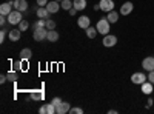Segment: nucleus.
<instances>
[{
	"mask_svg": "<svg viewBox=\"0 0 154 114\" xmlns=\"http://www.w3.org/2000/svg\"><path fill=\"white\" fill-rule=\"evenodd\" d=\"M96 28H97V31H99L100 34L106 35V34H109L111 23L108 22V19H106V17H103V19H99V20H97V25H96Z\"/></svg>",
	"mask_w": 154,
	"mask_h": 114,
	"instance_id": "f257e3e1",
	"label": "nucleus"
},
{
	"mask_svg": "<svg viewBox=\"0 0 154 114\" xmlns=\"http://www.w3.org/2000/svg\"><path fill=\"white\" fill-rule=\"evenodd\" d=\"M46 35H48V31L46 28H40V29H34V34H32V39L35 42H43L46 40Z\"/></svg>",
	"mask_w": 154,
	"mask_h": 114,
	"instance_id": "f03ea898",
	"label": "nucleus"
},
{
	"mask_svg": "<svg viewBox=\"0 0 154 114\" xmlns=\"http://www.w3.org/2000/svg\"><path fill=\"white\" fill-rule=\"evenodd\" d=\"M8 22H9V25H19L22 22V11H17V9L12 11L8 16Z\"/></svg>",
	"mask_w": 154,
	"mask_h": 114,
	"instance_id": "7ed1b4c3",
	"label": "nucleus"
},
{
	"mask_svg": "<svg viewBox=\"0 0 154 114\" xmlns=\"http://www.w3.org/2000/svg\"><path fill=\"white\" fill-rule=\"evenodd\" d=\"M146 80H148V75H145L143 72H134V74L131 75V82L136 83V85H142V83L146 82Z\"/></svg>",
	"mask_w": 154,
	"mask_h": 114,
	"instance_id": "20e7f679",
	"label": "nucleus"
},
{
	"mask_svg": "<svg viewBox=\"0 0 154 114\" xmlns=\"http://www.w3.org/2000/svg\"><path fill=\"white\" fill-rule=\"evenodd\" d=\"M102 43H103V46H106V48H111V46H114L116 43H117V37L112 35V34H106V35H103Z\"/></svg>",
	"mask_w": 154,
	"mask_h": 114,
	"instance_id": "39448f33",
	"label": "nucleus"
},
{
	"mask_svg": "<svg viewBox=\"0 0 154 114\" xmlns=\"http://www.w3.org/2000/svg\"><path fill=\"white\" fill-rule=\"evenodd\" d=\"M12 8H14V2H5L0 5V14L3 16H9L12 12Z\"/></svg>",
	"mask_w": 154,
	"mask_h": 114,
	"instance_id": "423d86ee",
	"label": "nucleus"
},
{
	"mask_svg": "<svg viewBox=\"0 0 154 114\" xmlns=\"http://www.w3.org/2000/svg\"><path fill=\"white\" fill-rule=\"evenodd\" d=\"M100 11H103V12H109L114 9V2L112 0H100Z\"/></svg>",
	"mask_w": 154,
	"mask_h": 114,
	"instance_id": "0eeeda50",
	"label": "nucleus"
},
{
	"mask_svg": "<svg viewBox=\"0 0 154 114\" xmlns=\"http://www.w3.org/2000/svg\"><path fill=\"white\" fill-rule=\"evenodd\" d=\"M142 68L145 71H154V57H145L142 60Z\"/></svg>",
	"mask_w": 154,
	"mask_h": 114,
	"instance_id": "6e6552de",
	"label": "nucleus"
},
{
	"mask_svg": "<svg viewBox=\"0 0 154 114\" xmlns=\"http://www.w3.org/2000/svg\"><path fill=\"white\" fill-rule=\"evenodd\" d=\"M133 9H134L133 2H125V3L120 6V14H122V16H128V14H131V12H133Z\"/></svg>",
	"mask_w": 154,
	"mask_h": 114,
	"instance_id": "1a4fd4ad",
	"label": "nucleus"
},
{
	"mask_svg": "<svg viewBox=\"0 0 154 114\" xmlns=\"http://www.w3.org/2000/svg\"><path fill=\"white\" fill-rule=\"evenodd\" d=\"M35 14H37V17L38 19H43V20H48L49 19V14L51 12L46 9V6H38L37 8V11H35Z\"/></svg>",
	"mask_w": 154,
	"mask_h": 114,
	"instance_id": "9d476101",
	"label": "nucleus"
},
{
	"mask_svg": "<svg viewBox=\"0 0 154 114\" xmlns=\"http://www.w3.org/2000/svg\"><path fill=\"white\" fill-rule=\"evenodd\" d=\"M69 109H71V103L62 102L60 105L56 106V114H66V112H69Z\"/></svg>",
	"mask_w": 154,
	"mask_h": 114,
	"instance_id": "9b49d317",
	"label": "nucleus"
},
{
	"mask_svg": "<svg viewBox=\"0 0 154 114\" xmlns=\"http://www.w3.org/2000/svg\"><path fill=\"white\" fill-rule=\"evenodd\" d=\"M91 20H89V17L88 16H80L79 19H77V25H79V26L82 28V29H86V28H89L91 26Z\"/></svg>",
	"mask_w": 154,
	"mask_h": 114,
	"instance_id": "f8f14e48",
	"label": "nucleus"
},
{
	"mask_svg": "<svg viewBox=\"0 0 154 114\" xmlns=\"http://www.w3.org/2000/svg\"><path fill=\"white\" fill-rule=\"evenodd\" d=\"M8 37H9L11 42H19L20 37H22V31H20V29H11V31L8 32Z\"/></svg>",
	"mask_w": 154,
	"mask_h": 114,
	"instance_id": "ddd939ff",
	"label": "nucleus"
},
{
	"mask_svg": "<svg viewBox=\"0 0 154 114\" xmlns=\"http://www.w3.org/2000/svg\"><path fill=\"white\" fill-rule=\"evenodd\" d=\"M59 3H60V2H57V0H53V2H48L46 9L51 12V14H54V12H57V11H59V8H62Z\"/></svg>",
	"mask_w": 154,
	"mask_h": 114,
	"instance_id": "4468645a",
	"label": "nucleus"
},
{
	"mask_svg": "<svg viewBox=\"0 0 154 114\" xmlns=\"http://www.w3.org/2000/svg\"><path fill=\"white\" fill-rule=\"evenodd\" d=\"M14 8L17 11H26L28 9V2L26 0H14Z\"/></svg>",
	"mask_w": 154,
	"mask_h": 114,
	"instance_id": "2eb2a0df",
	"label": "nucleus"
},
{
	"mask_svg": "<svg viewBox=\"0 0 154 114\" xmlns=\"http://www.w3.org/2000/svg\"><path fill=\"white\" fill-rule=\"evenodd\" d=\"M106 19H108V22L109 23H117L119 22V17H120V14H119V12H116L114 9L112 11H109V12H106Z\"/></svg>",
	"mask_w": 154,
	"mask_h": 114,
	"instance_id": "dca6fc26",
	"label": "nucleus"
},
{
	"mask_svg": "<svg viewBox=\"0 0 154 114\" xmlns=\"http://www.w3.org/2000/svg\"><path fill=\"white\" fill-rule=\"evenodd\" d=\"M48 42H57L59 40V32L56 29H48V35H46Z\"/></svg>",
	"mask_w": 154,
	"mask_h": 114,
	"instance_id": "f3484780",
	"label": "nucleus"
},
{
	"mask_svg": "<svg viewBox=\"0 0 154 114\" xmlns=\"http://www.w3.org/2000/svg\"><path fill=\"white\" fill-rule=\"evenodd\" d=\"M140 86H142V93H143V94L149 96V94L152 93V83H151V82H148V80H146V82H143Z\"/></svg>",
	"mask_w": 154,
	"mask_h": 114,
	"instance_id": "a211bd4d",
	"label": "nucleus"
},
{
	"mask_svg": "<svg viewBox=\"0 0 154 114\" xmlns=\"http://www.w3.org/2000/svg\"><path fill=\"white\" fill-rule=\"evenodd\" d=\"M72 6L77 11H83L86 8V0H72Z\"/></svg>",
	"mask_w": 154,
	"mask_h": 114,
	"instance_id": "6ab92c4d",
	"label": "nucleus"
},
{
	"mask_svg": "<svg viewBox=\"0 0 154 114\" xmlns=\"http://www.w3.org/2000/svg\"><path fill=\"white\" fill-rule=\"evenodd\" d=\"M31 56H32V51L29 48H23L20 51V60H29Z\"/></svg>",
	"mask_w": 154,
	"mask_h": 114,
	"instance_id": "aec40b11",
	"label": "nucleus"
},
{
	"mask_svg": "<svg viewBox=\"0 0 154 114\" xmlns=\"http://www.w3.org/2000/svg\"><path fill=\"white\" fill-rule=\"evenodd\" d=\"M85 32H86V37L88 39H96V35H97V28H93V26H89V28H86L85 29Z\"/></svg>",
	"mask_w": 154,
	"mask_h": 114,
	"instance_id": "412c9836",
	"label": "nucleus"
},
{
	"mask_svg": "<svg viewBox=\"0 0 154 114\" xmlns=\"http://www.w3.org/2000/svg\"><path fill=\"white\" fill-rule=\"evenodd\" d=\"M40 28H46V20L38 19L32 23V29H40Z\"/></svg>",
	"mask_w": 154,
	"mask_h": 114,
	"instance_id": "4be33fe9",
	"label": "nucleus"
},
{
	"mask_svg": "<svg viewBox=\"0 0 154 114\" xmlns=\"http://www.w3.org/2000/svg\"><path fill=\"white\" fill-rule=\"evenodd\" d=\"M43 97H45V93L40 91V90L31 93V99H34V100H43Z\"/></svg>",
	"mask_w": 154,
	"mask_h": 114,
	"instance_id": "5701e85b",
	"label": "nucleus"
},
{
	"mask_svg": "<svg viewBox=\"0 0 154 114\" xmlns=\"http://www.w3.org/2000/svg\"><path fill=\"white\" fill-rule=\"evenodd\" d=\"M60 6H62L63 9L69 11V9L72 8V0H62V2H60Z\"/></svg>",
	"mask_w": 154,
	"mask_h": 114,
	"instance_id": "b1692460",
	"label": "nucleus"
},
{
	"mask_svg": "<svg viewBox=\"0 0 154 114\" xmlns=\"http://www.w3.org/2000/svg\"><path fill=\"white\" fill-rule=\"evenodd\" d=\"M28 28H29V22H28V20H22V22L19 23V29H20L22 32L26 31Z\"/></svg>",
	"mask_w": 154,
	"mask_h": 114,
	"instance_id": "393cba45",
	"label": "nucleus"
},
{
	"mask_svg": "<svg viewBox=\"0 0 154 114\" xmlns=\"http://www.w3.org/2000/svg\"><path fill=\"white\" fill-rule=\"evenodd\" d=\"M46 105V114H56V105L54 103H45Z\"/></svg>",
	"mask_w": 154,
	"mask_h": 114,
	"instance_id": "a878e982",
	"label": "nucleus"
},
{
	"mask_svg": "<svg viewBox=\"0 0 154 114\" xmlns=\"http://www.w3.org/2000/svg\"><path fill=\"white\" fill-rule=\"evenodd\" d=\"M46 29H56V22L51 20V19H48V20H46Z\"/></svg>",
	"mask_w": 154,
	"mask_h": 114,
	"instance_id": "bb28decb",
	"label": "nucleus"
},
{
	"mask_svg": "<svg viewBox=\"0 0 154 114\" xmlns=\"http://www.w3.org/2000/svg\"><path fill=\"white\" fill-rule=\"evenodd\" d=\"M6 75H8V80H9V82H14V80L17 79V74H16L14 71H11V72H8Z\"/></svg>",
	"mask_w": 154,
	"mask_h": 114,
	"instance_id": "cd10ccee",
	"label": "nucleus"
},
{
	"mask_svg": "<svg viewBox=\"0 0 154 114\" xmlns=\"http://www.w3.org/2000/svg\"><path fill=\"white\" fill-rule=\"evenodd\" d=\"M6 35H8L6 29H2V31H0V43H3V42H5V39H6Z\"/></svg>",
	"mask_w": 154,
	"mask_h": 114,
	"instance_id": "c85d7f7f",
	"label": "nucleus"
},
{
	"mask_svg": "<svg viewBox=\"0 0 154 114\" xmlns=\"http://www.w3.org/2000/svg\"><path fill=\"white\" fill-rule=\"evenodd\" d=\"M69 112H71V114H82V112H83V109H82V108L74 106V108H71V109H69Z\"/></svg>",
	"mask_w": 154,
	"mask_h": 114,
	"instance_id": "c756f323",
	"label": "nucleus"
},
{
	"mask_svg": "<svg viewBox=\"0 0 154 114\" xmlns=\"http://www.w3.org/2000/svg\"><path fill=\"white\" fill-rule=\"evenodd\" d=\"M62 102H63V100H62V99H60V97H54V99H53V100H51V103H54V105H56V106H57V105H60V103H62Z\"/></svg>",
	"mask_w": 154,
	"mask_h": 114,
	"instance_id": "7c9ffc66",
	"label": "nucleus"
},
{
	"mask_svg": "<svg viewBox=\"0 0 154 114\" xmlns=\"http://www.w3.org/2000/svg\"><path fill=\"white\" fill-rule=\"evenodd\" d=\"M148 82H151L154 85V71H149L148 72Z\"/></svg>",
	"mask_w": 154,
	"mask_h": 114,
	"instance_id": "2f4dec72",
	"label": "nucleus"
},
{
	"mask_svg": "<svg viewBox=\"0 0 154 114\" xmlns=\"http://www.w3.org/2000/svg\"><path fill=\"white\" fill-rule=\"evenodd\" d=\"M8 22V16H3V14H0V25H5Z\"/></svg>",
	"mask_w": 154,
	"mask_h": 114,
	"instance_id": "473e14b6",
	"label": "nucleus"
},
{
	"mask_svg": "<svg viewBox=\"0 0 154 114\" xmlns=\"http://www.w3.org/2000/svg\"><path fill=\"white\" fill-rule=\"evenodd\" d=\"M37 5L38 6H46L48 5V0H37Z\"/></svg>",
	"mask_w": 154,
	"mask_h": 114,
	"instance_id": "72a5a7b5",
	"label": "nucleus"
},
{
	"mask_svg": "<svg viewBox=\"0 0 154 114\" xmlns=\"http://www.w3.org/2000/svg\"><path fill=\"white\" fill-rule=\"evenodd\" d=\"M8 80V75L6 74H2V75H0V83H5Z\"/></svg>",
	"mask_w": 154,
	"mask_h": 114,
	"instance_id": "f704fd0d",
	"label": "nucleus"
},
{
	"mask_svg": "<svg viewBox=\"0 0 154 114\" xmlns=\"http://www.w3.org/2000/svg\"><path fill=\"white\" fill-rule=\"evenodd\" d=\"M152 103H154V102H152V99L149 97V99L146 100V106H148V108H151V106H152Z\"/></svg>",
	"mask_w": 154,
	"mask_h": 114,
	"instance_id": "c9c22d12",
	"label": "nucleus"
},
{
	"mask_svg": "<svg viewBox=\"0 0 154 114\" xmlns=\"http://www.w3.org/2000/svg\"><path fill=\"white\" fill-rule=\"evenodd\" d=\"M69 14H71V16H75V14H77V9H75L74 6H72V8L69 9Z\"/></svg>",
	"mask_w": 154,
	"mask_h": 114,
	"instance_id": "e433bc0d",
	"label": "nucleus"
},
{
	"mask_svg": "<svg viewBox=\"0 0 154 114\" xmlns=\"http://www.w3.org/2000/svg\"><path fill=\"white\" fill-rule=\"evenodd\" d=\"M100 9V3H97V5H94V11H99Z\"/></svg>",
	"mask_w": 154,
	"mask_h": 114,
	"instance_id": "4c0bfd02",
	"label": "nucleus"
},
{
	"mask_svg": "<svg viewBox=\"0 0 154 114\" xmlns=\"http://www.w3.org/2000/svg\"><path fill=\"white\" fill-rule=\"evenodd\" d=\"M108 114H117V111H116V109H109Z\"/></svg>",
	"mask_w": 154,
	"mask_h": 114,
	"instance_id": "58836bf2",
	"label": "nucleus"
},
{
	"mask_svg": "<svg viewBox=\"0 0 154 114\" xmlns=\"http://www.w3.org/2000/svg\"><path fill=\"white\" fill-rule=\"evenodd\" d=\"M57 2H62V0H57Z\"/></svg>",
	"mask_w": 154,
	"mask_h": 114,
	"instance_id": "ea45409f",
	"label": "nucleus"
}]
</instances>
